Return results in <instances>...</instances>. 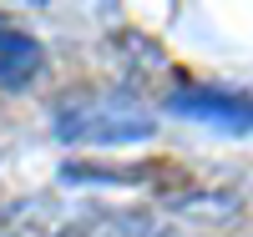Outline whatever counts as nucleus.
Here are the masks:
<instances>
[{"label":"nucleus","mask_w":253,"mask_h":237,"mask_svg":"<svg viewBox=\"0 0 253 237\" xmlns=\"http://www.w3.org/2000/svg\"><path fill=\"white\" fill-rule=\"evenodd\" d=\"M51 121H56V136L76 146H122V141H142L157 132L152 111L117 91H71L56 101Z\"/></svg>","instance_id":"1"},{"label":"nucleus","mask_w":253,"mask_h":237,"mask_svg":"<svg viewBox=\"0 0 253 237\" xmlns=\"http://www.w3.org/2000/svg\"><path fill=\"white\" fill-rule=\"evenodd\" d=\"M172 111L213 121L223 132H248L253 126V96H233V91H208V86H182L172 96Z\"/></svg>","instance_id":"2"},{"label":"nucleus","mask_w":253,"mask_h":237,"mask_svg":"<svg viewBox=\"0 0 253 237\" xmlns=\"http://www.w3.org/2000/svg\"><path fill=\"white\" fill-rule=\"evenodd\" d=\"M41 46L20 31V26H10V20H0V86H26V81H36V71H41Z\"/></svg>","instance_id":"3"}]
</instances>
